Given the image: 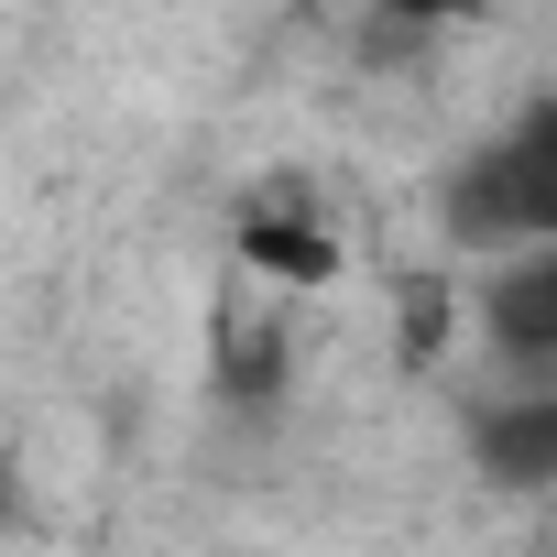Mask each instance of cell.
<instances>
[{
    "label": "cell",
    "mask_w": 557,
    "mask_h": 557,
    "mask_svg": "<svg viewBox=\"0 0 557 557\" xmlns=\"http://www.w3.org/2000/svg\"><path fill=\"white\" fill-rule=\"evenodd\" d=\"M448 230L470 251H546V230H557V99H535L503 143H481L448 175Z\"/></svg>",
    "instance_id": "cell-1"
},
{
    "label": "cell",
    "mask_w": 557,
    "mask_h": 557,
    "mask_svg": "<svg viewBox=\"0 0 557 557\" xmlns=\"http://www.w3.org/2000/svg\"><path fill=\"white\" fill-rule=\"evenodd\" d=\"M481 329H492V350L546 394V350H557V262H546V251H513L492 285H481Z\"/></svg>",
    "instance_id": "cell-2"
},
{
    "label": "cell",
    "mask_w": 557,
    "mask_h": 557,
    "mask_svg": "<svg viewBox=\"0 0 557 557\" xmlns=\"http://www.w3.org/2000/svg\"><path fill=\"white\" fill-rule=\"evenodd\" d=\"M481 459H492L503 481H546V470H557V394H524V405L481 416Z\"/></svg>",
    "instance_id": "cell-3"
}]
</instances>
